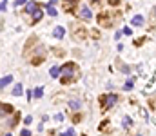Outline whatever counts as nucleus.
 <instances>
[{"mask_svg": "<svg viewBox=\"0 0 156 136\" xmlns=\"http://www.w3.org/2000/svg\"><path fill=\"white\" fill-rule=\"evenodd\" d=\"M64 33H65V29H64V27H55V33H53V35H55L56 38H62V36H64Z\"/></svg>", "mask_w": 156, "mask_h": 136, "instance_id": "obj_10", "label": "nucleus"}, {"mask_svg": "<svg viewBox=\"0 0 156 136\" xmlns=\"http://www.w3.org/2000/svg\"><path fill=\"white\" fill-rule=\"evenodd\" d=\"M123 33H125V35H131L132 31H131V27H123Z\"/></svg>", "mask_w": 156, "mask_h": 136, "instance_id": "obj_20", "label": "nucleus"}, {"mask_svg": "<svg viewBox=\"0 0 156 136\" xmlns=\"http://www.w3.org/2000/svg\"><path fill=\"white\" fill-rule=\"evenodd\" d=\"M154 13H156V7H154Z\"/></svg>", "mask_w": 156, "mask_h": 136, "instance_id": "obj_24", "label": "nucleus"}, {"mask_svg": "<svg viewBox=\"0 0 156 136\" xmlns=\"http://www.w3.org/2000/svg\"><path fill=\"white\" fill-rule=\"evenodd\" d=\"M42 16H44V13H42V9H36V11L33 13V18H35V22H38V20L42 18Z\"/></svg>", "mask_w": 156, "mask_h": 136, "instance_id": "obj_11", "label": "nucleus"}, {"mask_svg": "<svg viewBox=\"0 0 156 136\" xmlns=\"http://www.w3.org/2000/svg\"><path fill=\"white\" fill-rule=\"evenodd\" d=\"M136 136H140V134H136Z\"/></svg>", "mask_w": 156, "mask_h": 136, "instance_id": "obj_25", "label": "nucleus"}, {"mask_svg": "<svg viewBox=\"0 0 156 136\" xmlns=\"http://www.w3.org/2000/svg\"><path fill=\"white\" fill-rule=\"evenodd\" d=\"M46 11H47L51 16H56V15H58V13H56V9H55L53 6H47V7H46Z\"/></svg>", "mask_w": 156, "mask_h": 136, "instance_id": "obj_13", "label": "nucleus"}, {"mask_svg": "<svg viewBox=\"0 0 156 136\" xmlns=\"http://www.w3.org/2000/svg\"><path fill=\"white\" fill-rule=\"evenodd\" d=\"M11 111H13L11 105H0V115H2V116L6 115V112H11Z\"/></svg>", "mask_w": 156, "mask_h": 136, "instance_id": "obj_9", "label": "nucleus"}, {"mask_svg": "<svg viewBox=\"0 0 156 136\" xmlns=\"http://www.w3.org/2000/svg\"><path fill=\"white\" fill-rule=\"evenodd\" d=\"M42 89H44V87H36V89H35V93H33V95H35L36 98H40V96L44 95V91H42Z\"/></svg>", "mask_w": 156, "mask_h": 136, "instance_id": "obj_16", "label": "nucleus"}, {"mask_svg": "<svg viewBox=\"0 0 156 136\" xmlns=\"http://www.w3.org/2000/svg\"><path fill=\"white\" fill-rule=\"evenodd\" d=\"M132 26H135V27H140V26H143V16H135V18H132Z\"/></svg>", "mask_w": 156, "mask_h": 136, "instance_id": "obj_5", "label": "nucleus"}, {"mask_svg": "<svg viewBox=\"0 0 156 136\" xmlns=\"http://www.w3.org/2000/svg\"><path fill=\"white\" fill-rule=\"evenodd\" d=\"M75 73H76V65L73 62H67L65 65L60 67V75H62V82L64 84H67L75 78Z\"/></svg>", "mask_w": 156, "mask_h": 136, "instance_id": "obj_1", "label": "nucleus"}, {"mask_svg": "<svg viewBox=\"0 0 156 136\" xmlns=\"http://www.w3.org/2000/svg\"><path fill=\"white\" fill-rule=\"evenodd\" d=\"M80 16L85 18V20H89V18L93 16V13H91V9H89L87 6H82V7H80Z\"/></svg>", "mask_w": 156, "mask_h": 136, "instance_id": "obj_3", "label": "nucleus"}, {"mask_svg": "<svg viewBox=\"0 0 156 136\" xmlns=\"http://www.w3.org/2000/svg\"><path fill=\"white\" fill-rule=\"evenodd\" d=\"M13 82V76L11 75H7V76H4V78H0V87H6L7 84H11Z\"/></svg>", "mask_w": 156, "mask_h": 136, "instance_id": "obj_4", "label": "nucleus"}, {"mask_svg": "<svg viewBox=\"0 0 156 136\" xmlns=\"http://www.w3.org/2000/svg\"><path fill=\"white\" fill-rule=\"evenodd\" d=\"M13 4H15V6H24V4H27V0H15Z\"/></svg>", "mask_w": 156, "mask_h": 136, "instance_id": "obj_17", "label": "nucleus"}, {"mask_svg": "<svg viewBox=\"0 0 156 136\" xmlns=\"http://www.w3.org/2000/svg\"><path fill=\"white\" fill-rule=\"evenodd\" d=\"M55 120H58V122H62V120H64V116H62V115H56V116H55Z\"/></svg>", "mask_w": 156, "mask_h": 136, "instance_id": "obj_22", "label": "nucleus"}, {"mask_svg": "<svg viewBox=\"0 0 156 136\" xmlns=\"http://www.w3.org/2000/svg\"><path fill=\"white\" fill-rule=\"evenodd\" d=\"M4 9H6V4L2 2V4H0V11H4Z\"/></svg>", "mask_w": 156, "mask_h": 136, "instance_id": "obj_23", "label": "nucleus"}, {"mask_svg": "<svg viewBox=\"0 0 156 136\" xmlns=\"http://www.w3.org/2000/svg\"><path fill=\"white\" fill-rule=\"evenodd\" d=\"M85 36H87L85 29H78V33H76V38H80V40H82V38H85Z\"/></svg>", "mask_w": 156, "mask_h": 136, "instance_id": "obj_15", "label": "nucleus"}, {"mask_svg": "<svg viewBox=\"0 0 156 136\" xmlns=\"http://www.w3.org/2000/svg\"><path fill=\"white\" fill-rule=\"evenodd\" d=\"M69 107H71L73 111H76V109H80V102H78V100H71V102H69Z\"/></svg>", "mask_w": 156, "mask_h": 136, "instance_id": "obj_12", "label": "nucleus"}, {"mask_svg": "<svg viewBox=\"0 0 156 136\" xmlns=\"http://www.w3.org/2000/svg\"><path fill=\"white\" fill-rule=\"evenodd\" d=\"M22 136H31V132H29V129H24V131H22Z\"/></svg>", "mask_w": 156, "mask_h": 136, "instance_id": "obj_19", "label": "nucleus"}, {"mask_svg": "<svg viewBox=\"0 0 156 136\" xmlns=\"http://www.w3.org/2000/svg\"><path fill=\"white\" fill-rule=\"evenodd\" d=\"M132 85H135V80H127L123 87H125V91H131V89H132Z\"/></svg>", "mask_w": 156, "mask_h": 136, "instance_id": "obj_14", "label": "nucleus"}, {"mask_svg": "<svg viewBox=\"0 0 156 136\" xmlns=\"http://www.w3.org/2000/svg\"><path fill=\"white\" fill-rule=\"evenodd\" d=\"M100 102H102V105L105 103L107 107H113V105H115V103L118 102V96H116V95H109V96H102V98H100Z\"/></svg>", "mask_w": 156, "mask_h": 136, "instance_id": "obj_2", "label": "nucleus"}, {"mask_svg": "<svg viewBox=\"0 0 156 136\" xmlns=\"http://www.w3.org/2000/svg\"><path fill=\"white\" fill-rule=\"evenodd\" d=\"M73 134H75V131H73V129H67V131H65L62 136H73Z\"/></svg>", "mask_w": 156, "mask_h": 136, "instance_id": "obj_18", "label": "nucleus"}, {"mask_svg": "<svg viewBox=\"0 0 156 136\" xmlns=\"http://www.w3.org/2000/svg\"><path fill=\"white\" fill-rule=\"evenodd\" d=\"M22 93H24V87H22V84H16L13 89V96H20Z\"/></svg>", "mask_w": 156, "mask_h": 136, "instance_id": "obj_6", "label": "nucleus"}, {"mask_svg": "<svg viewBox=\"0 0 156 136\" xmlns=\"http://www.w3.org/2000/svg\"><path fill=\"white\" fill-rule=\"evenodd\" d=\"M36 9H38V7H36L35 2H27V4H26V11H27V13H35Z\"/></svg>", "mask_w": 156, "mask_h": 136, "instance_id": "obj_7", "label": "nucleus"}, {"mask_svg": "<svg viewBox=\"0 0 156 136\" xmlns=\"http://www.w3.org/2000/svg\"><path fill=\"white\" fill-rule=\"evenodd\" d=\"M49 73H51V76H53V78H58V76H60V67H58V65L51 67V71H49Z\"/></svg>", "mask_w": 156, "mask_h": 136, "instance_id": "obj_8", "label": "nucleus"}, {"mask_svg": "<svg viewBox=\"0 0 156 136\" xmlns=\"http://www.w3.org/2000/svg\"><path fill=\"white\" fill-rule=\"evenodd\" d=\"M31 120H33V118H31V116H26V118H24V122H26V123H27V125H29V123H31Z\"/></svg>", "mask_w": 156, "mask_h": 136, "instance_id": "obj_21", "label": "nucleus"}]
</instances>
